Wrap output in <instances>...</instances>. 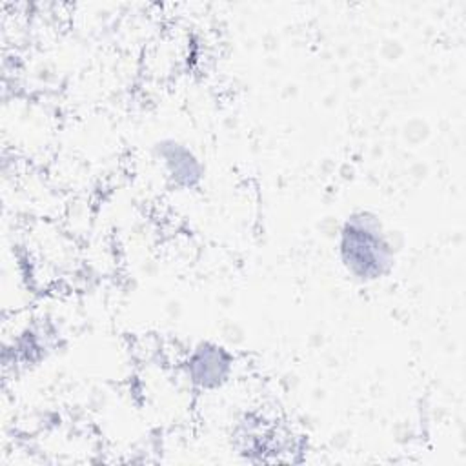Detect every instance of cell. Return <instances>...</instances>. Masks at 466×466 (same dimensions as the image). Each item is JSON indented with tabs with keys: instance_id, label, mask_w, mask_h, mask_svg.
<instances>
[{
	"instance_id": "6da1fadb",
	"label": "cell",
	"mask_w": 466,
	"mask_h": 466,
	"mask_svg": "<svg viewBox=\"0 0 466 466\" xmlns=\"http://www.w3.org/2000/svg\"><path fill=\"white\" fill-rule=\"evenodd\" d=\"M339 255L346 271L362 280L373 282L386 277L393 268V248L380 220L368 213H351L339 237Z\"/></svg>"
},
{
	"instance_id": "7a4b0ae2",
	"label": "cell",
	"mask_w": 466,
	"mask_h": 466,
	"mask_svg": "<svg viewBox=\"0 0 466 466\" xmlns=\"http://www.w3.org/2000/svg\"><path fill=\"white\" fill-rule=\"evenodd\" d=\"M233 368L229 351L213 342H200L187 357L186 371L189 380L202 390L220 388Z\"/></svg>"
},
{
	"instance_id": "3957f363",
	"label": "cell",
	"mask_w": 466,
	"mask_h": 466,
	"mask_svg": "<svg viewBox=\"0 0 466 466\" xmlns=\"http://www.w3.org/2000/svg\"><path fill=\"white\" fill-rule=\"evenodd\" d=\"M155 153L173 184L182 187H195L202 180L204 167L186 144L177 140H162L155 146Z\"/></svg>"
}]
</instances>
